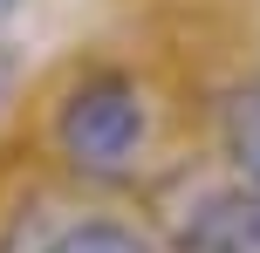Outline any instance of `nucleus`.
I'll return each instance as SVG.
<instances>
[{
    "label": "nucleus",
    "instance_id": "1",
    "mask_svg": "<svg viewBox=\"0 0 260 253\" xmlns=\"http://www.w3.org/2000/svg\"><path fill=\"white\" fill-rule=\"evenodd\" d=\"M55 151L89 178H117L137 164L144 137H151V103L123 68H89L62 89L55 103Z\"/></svg>",
    "mask_w": 260,
    "mask_h": 253
},
{
    "label": "nucleus",
    "instance_id": "2",
    "mask_svg": "<svg viewBox=\"0 0 260 253\" xmlns=\"http://www.w3.org/2000/svg\"><path fill=\"white\" fill-rule=\"evenodd\" d=\"M0 253H157L137 226L103 212H62V205H21L0 233Z\"/></svg>",
    "mask_w": 260,
    "mask_h": 253
},
{
    "label": "nucleus",
    "instance_id": "3",
    "mask_svg": "<svg viewBox=\"0 0 260 253\" xmlns=\"http://www.w3.org/2000/svg\"><path fill=\"white\" fill-rule=\"evenodd\" d=\"M178 253H260V192L253 185H206L178 212Z\"/></svg>",
    "mask_w": 260,
    "mask_h": 253
},
{
    "label": "nucleus",
    "instance_id": "4",
    "mask_svg": "<svg viewBox=\"0 0 260 253\" xmlns=\"http://www.w3.org/2000/svg\"><path fill=\"white\" fill-rule=\"evenodd\" d=\"M219 144H226V158H233L240 185L260 192V82H240L219 103Z\"/></svg>",
    "mask_w": 260,
    "mask_h": 253
},
{
    "label": "nucleus",
    "instance_id": "5",
    "mask_svg": "<svg viewBox=\"0 0 260 253\" xmlns=\"http://www.w3.org/2000/svg\"><path fill=\"white\" fill-rule=\"evenodd\" d=\"M14 14H21V0H0V27H7V21H14Z\"/></svg>",
    "mask_w": 260,
    "mask_h": 253
}]
</instances>
